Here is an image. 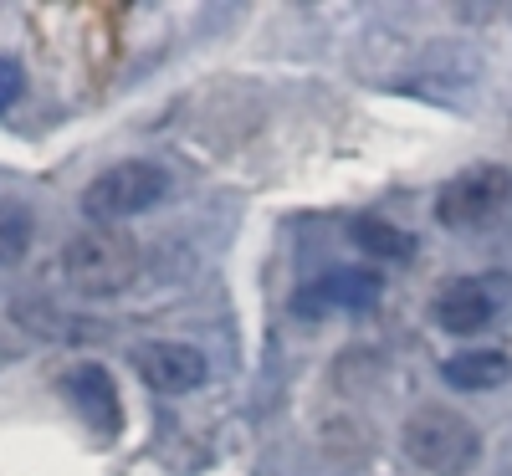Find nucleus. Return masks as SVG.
<instances>
[{"mask_svg":"<svg viewBox=\"0 0 512 476\" xmlns=\"http://www.w3.org/2000/svg\"><path fill=\"white\" fill-rule=\"evenodd\" d=\"M379 297H384V282L379 272L369 267H333L313 282H303L292 292V313L297 318H333V313H369L379 308Z\"/></svg>","mask_w":512,"mask_h":476,"instance_id":"6","label":"nucleus"},{"mask_svg":"<svg viewBox=\"0 0 512 476\" xmlns=\"http://www.w3.org/2000/svg\"><path fill=\"white\" fill-rule=\"evenodd\" d=\"M512 210V169L507 164H472L451 175L436 195V221L446 231H487Z\"/></svg>","mask_w":512,"mask_h":476,"instance_id":"4","label":"nucleus"},{"mask_svg":"<svg viewBox=\"0 0 512 476\" xmlns=\"http://www.w3.org/2000/svg\"><path fill=\"white\" fill-rule=\"evenodd\" d=\"M175 190V175L154 159H118L108 164L103 175L88 180L82 190V215L93 226H118V221H134V215H149L154 205L169 200Z\"/></svg>","mask_w":512,"mask_h":476,"instance_id":"3","label":"nucleus"},{"mask_svg":"<svg viewBox=\"0 0 512 476\" xmlns=\"http://www.w3.org/2000/svg\"><path fill=\"white\" fill-rule=\"evenodd\" d=\"M512 318V272H477V277H456L436 292L431 302V323L441 333H487Z\"/></svg>","mask_w":512,"mask_h":476,"instance_id":"5","label":"nucleus"},{"mask_svg":"<svg viewBox=\"0 0 512 476\" xmlns=\"http://www.w3.org/2000/svg\"><path fill=\"white\" fill-rule=\"evenodd\" d=\"M139 277V241L118 226H88L62 246V282L77 297H118Z\"/></svg>","mask_w":512,"mask_h":476,"instance_id":"1","label":"nucleus"},{"mask_svg":"<svg viewBox=\"0 0 512 476\" xmlns=\"http://www.w3.org/2000/svg\"><path fill=\"white\" fill-rule=\"evenodd\" d=\"M62 395L77 405V415L88 420L98 436H118L123 430V405H118V384L103 364H77L62 379Z\"/></svg>","mask_w":512,"mask_h":476,"instance_id":"8","label":"nucleus"},{"mask_svg":"<svg viewBox=\"0 0 512 476\" xmlns=\"http://www.w3.org/2000/svg\"><path fill=\"white\" fill-rule=\"evenodd\" d=\"M349 241L364 256H379V262H410V256H415V236L400 231L395 221H384V215H354V221H349Z\"/></svg>","mask_w":512,"mask_h":476,"instance_id":"10","label":"nucleus"},{"mask_svg":"<svg viewBox=\"0 0 512 476\" xmlns=\"http://www.w3.org/2000/svg\"><path fill=\"white\" fill-rule=\"evenodd\" d=\"M21 93H26V72H21V62L0 57V113H6Z\"/></svg>","mask_w":512,"mask_h":476,"instance_id":"12","label":"nucleus"},{"mask_svg":"<svg viewBox=\"0 0 512 476\" xmlns=\"http://www.w3.org/2000/svg\"><path fill=\"white\" fill-rule=\"evenodd\" d=\"M36 241V221L21 200H0V272H11Z\"/></svg>","mask_w":512,"mask_h":476,"instance_id":"11","label":"nucleus"},{"mask_svg":"<svg viewBox=\"0 0 512 476\" xmlns=\"http://www.w3.org/2000/svg\"><path fill=\"white\" fill-rule=\"evenodd\" d=\"M400 446H405V456L420 471H431V476H466L482 461V430L466 420L461 410L420 405L405 420V430H400Z\"/></svg>","mask_w":512,"mask_h":476,"instance_id":"2","label":"nucleus"},{"mask_svg":"<svg viewBox=\"0 0 512 476\" xmlns=\"http://www.w3.org/2000/svg\"><path fill=\"white\" fill-rule=\"evenodd\" d=\"M134 369L139 379L154 389V395H195V389L210 379V359L195 349V343L180 338H149L134 349Z\"/></svg>","mask_w":512,"mask_h":476,"instance_id":"7","label":"nucleus"},{"mask_svg":"<svg viewBox=\"0 0 512 476\" xmlns=\"http://www.w3.org/2000/svg\"><path fill=\"white\" fill-rule=\"evenodd\" d=\"M441 379L461 395H487V389H502L512 379V359L502 349H461L441 364Z\"/></svg>","mask_w":512,"mask_h":476,"instance_id":"9","label":"nucleus"}]
</instances>
